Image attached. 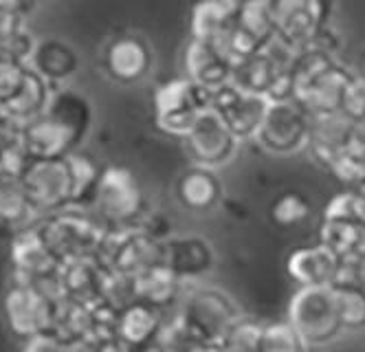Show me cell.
<instances>
[{
	"instance_id": "obj_5",
	"label": "cell",
	"mask_w": 365,
	"mask_h": 352,
	"mask_svg": "<svg viewBox=\"0 0 365 352\" xmlns=\"http://www.w3.org/2000/svg\"><path fill=\"white\" fill-rule=\"evenodd\" d=\"M238 146L240 139L227 128V124L212 108L198 117V121L185 137V152L192 159V166L210 170L227 166L236 156Z\"/></svg>"
},
{
	"instance_id": "obj_14",
	"label": "cell",
	"mask_w": 365,
	"mask_h": 352,
	"mask_svg": "<svg viewBox=\"0 0 365 352\" xmlns=\"http://www.w3.org/2000/svg\"><path fill=\"white\" fill-rule=\"evenodd\" d=\"M289 273L299 284V288H326L334 286L336 260L326 247L297 249L289 258Z\"/></svg>"
},
{
	"instance_id": "obj_26",
	"label": "cell",
	"mask_w": 365,
	"mask_h": 352,
	"mask_svg": "<svg viewBox=\"0 0 365 352\" xmlns=\"http://www.w3.org/2000/svg\"><path fill=\"white\" fill-rule=\"evenodd\" d=\"M66 159H68L73 183H75V198L84 196L91 187L97 192L99 174H97V168H95L93 161L88 156H82V154H68Z\"/></svg>"
},
{
	"instance_id": "obj_4",
	"label": "cell",
	"mask_w": 365,
	"mask_h": 352,
	"mask_svg": "<svg viewBox=\"0 0 365 352\" xmlns=\"http://www.w3.org/2000/svg\"><path fill=\"white\" fill-rule=\"evenodd\" d=\"M330 11L332 0H271L275 36L297 49L328 29Z\"/></svg>"
},
{
	"instance_id": "obj_27",
	"label": "cell",
	"mask_w": 365,
	"mask_h": 352,
	"mask_svg": "<svg viewBox=\"0 0 365 352\" xmlns=\"http://www.w3.org/2000/svg\"><path fill=\"white\" fill-rule=\"evenodd\" d=\"M0 7L18 18H27V14L34 9V0H0Z\"/></svg>"
},
{
	"instance_id": "obj_13",
	"label": "cell",
	"mask_w": 365,
	"mask_h": 352,
	"mask_svg": "<svg viewBox=\"0 0 365 352\" xmlns=\"http://www.w3.org/2000/svg\"><path fill=\"white\" fill-rule=\"evenodd\" d=\"M77 66H80V58H77L75 49L58 38H44L36 42V49L31 53L29 69L36 71L46 82H64L68 79Z\"/></svg>"
},
{
	"instance_id": "obj_28",
	"label": "cell",
	"mask_w": 365,
	"mask_h": 352,
	"mask_svg": "<svg viewBox=\"0 0 365 352\" xmlns=\"http://www.w3.org/2000/svg\"><path fill=\"white\" fill-rule=\"evenodd\" d=\"M222 3L231 11H240V9H247V7H253V5H269L271 0H222Z\"/></svg>"
},
{
	"instance_id": "obj_3",
	"label": "cell",
	"mask_w": 365,
	"mask_h": 352,
	"mask_svg": "<svg viewBox=\"0 0 365 352\" xmlns=\"http://www.w3.org/2000/svg\"><path fill=\"white\" fill-rule=\"evenodd\" d=\"M312 115L297 99H277L269 104L257 141L273 154H293L310 144Z\"/></svg>"
},
{
	"instance_id": "obj_15",
	"label": "cell",
	"mask_w": 365,
	"mask_h": 352,
	"mask_svg": "<svg viewBox=\"0 0 365 352\" xmlns=\"http://www.w3.org/2000/svg\"><path fill=\"white\" fill-rule=\"evenodd\" d=\"M51 95H53L51 93V84L46 79H42L36 71L29 69L27 82H24L22 91L9 104L0 106V115L7 117L14 126H18L22 130L29 121H34L46 113Z\"/></svg>"
},
{
	"instance_id": "obj_11",
	"label": "cell",
	"mask_w": 365,
	"mask_h": 352,
	"mask_svg": "<svg viewBox=\"0 0 365 352\" xmlns=\"http://www.w3.org/2000/svg\"><path fill=\"white\" fill-rule=\"evenodd\" d=\"M231 62L212 44L202 40H190L185 49V77L207 91H218L231 82Z\"/></svg>"
},
{
	"instance_id": "obj_2",
	"label": "cell",
	"mask_w": 365,
	"mask_h": 352,
	"mask_svg": "<svg viewBox=\"0 0 365 352\" xmlns=\"http://www.w3.org/2000/svg\"><path fill=\"white\" fill-rule=\"evenodd\" d=\"M289 321L308 346H324L344 333L334 286L299 288L289 306Z\"/></svg>"
},
{
	"instance_id": "obj_23",
	"label": "cell",
	"mask_w": 365,
	"mask_h": 352,
	"mask_svg": "<svg viewBox=\"0 0 365 352\" xmlns=\"http://www.w3.org/2000/svg\"><path fill=\"white\" fill-rule=\"evenodd\" d=\"M31 201L22 187L20 178L0 176V218L3 221H20L27 216Z\"/></svg>"
},
{
	"instance_id": "obj_22",
	"label": "cell",
	"mask_w": 365,
	"mask_h": 352,
	"mask_svg": "<svg viewBox=\"0 0 365 352\" xmlns=\"http://www.w3.org/2000/svg\"><path fill=\"white\" fill-rule=\"evenodd\" d=\"M334 293L344 331L365 328V291L356 286H334Z\"/></svg>"
},
{
	"instance_id": "obj_18",
	"label": "cell",
	"mask_w": 365,
	"mask_h": 352,
	"mask_svg": "<svg viewBox=\"0 0 365 352\" xmlns=\"http://www.w3.org/2000/svg\"><path fill=\"white\" fill-rule=\"evenodd\" d=\"M231 18H233V11L222 0H200V3L194 5L192 16H190L192 40L214 42Z\"/></svg>"
},
{
	"instance_id": "obj_8",
	"label": "cell",
	"mask_w": 365,
	"mask_h": 352,
	"mask_svg": "<svg viewBox=\"0 0 365 352\" xmlns=\"http://www.w3.org/2000/svg\"><path fill=\"white\" fill-rule=\"evenodd\" d=\"M103 69L119 84L141 82L152 69V51L139 36H119L103 53Z\"/></svg>"
},
{
	"instance_id": "obj_29",
	"label": "cell",
	"mask_w": 365,
	"mask_h": 352,
	"mask_svg": "<svg viewBox=\"0 0 365 352\" xmlns=\"http://www.w3.org/2000/svg\"><path fill=\"white\" fill-rule=\"evenodd\" d=\"M356 77L365 82V51L361 53V56H359V62H356Z\"/></svg>"
},
{
	"instance_id": "obj_20",
	"label": "cell",
	"mask_w": 365,
	"mask_h": 352,
	"mask_svg": "<svg viewBox=\"0 0 365 352\" xmlns=\"http://www.w3.org/2000/svg\"><path fill=\"white\" fill-rule=\"evenodd\" d=\"M308 343L293 328L291 321L269 323L259 331L257 352H306Z\"/></svg>"
},
{
	"instance_id": "obj_25",
	"label": "cell",
	"mask_w": 365,
	"mask_h": 352,
	"mask_svg": "<svg viewBox=\"0 0 365 352\" xmlns=\"http://www.w3.org/2000/svg\"><path fill=\"white\" fill-rule=\"evenodd\" d=\"M29 75V64L0 53V106L9 104L24 86Z\"/></svg>"
},
{
	"instance_id": "obj_21",
	"label": "cell",
	"mask_w": 365,
	"mask_h": 352,
	"mask_svg": "<svg viewBox=\"0 0 365 352\" xmlns=\"http://www.w3.org/2000/svg\"><path fill=\"white\" fill-rule=\"evenodd\" d=\"M236 14L238 24L245 29V34L257 44L264 46L267 42H271L275 38V24H273V16H271V3L269 5H253Z\"/></svg>"
},
{
	"instance_id": "obj_17",
	"label": "cell",
	"mask_w": 365,
	"mask_h": 352,
	"mask_svg": "<svg viewBox=\"0 0 365 352\" xmlns=\"http://www.w3.org/2000/svg\"><path fill=\"white\" fill-rule=\"evenodd\" d=\"M46 115L56 117L66 128H71L80 141L86 137V132L91 128V104H88V99L77 91H71V89H62V91H56L53 95H51Z\"/></svg>"
},
{
	"instance_id": "obj_1",
	"label": "cell",
	"mask_w": 365,
	"mask_h": 352,
	"mask_svg": "<svg viewBox=\"0 0 365 352\" xmlns=\"http://www.w3.org/2000/svg\"><path fill=\"white\" fill-rule=\"evenodd\" d=\"M212 108V91L192 82L190 77H176L161 84L154 93V119L163 132L187 137L198 117Z\"/></svg>"
},
{
	"instance_id": "obj_16",
	"label": "cell",
	"mask_w": 365,
	"mask_h": 352,
	"mask_svg": "<svg viewBox=\"0 0 365 352\" xmlns=\"http://www.w3.org/2000/svg\"><path fill=\"white\" fill-rule=\"evenodd\" d=\"M5 308L9 317V326L14 328L16 335H22V337H34L48 321V311H46L44 300L27 286L14 288L7 295Z\"/></svg>"
},
{
	"instance_id": "obj_24",
	"label": "cell",
	"mask_w": 365,
	"mask_h": 352,
	"mask_svg": "<svg viewBox=\"0 0 365 352\" xmlns=\"http://www.w3.org/2000/svg\"><path fill=\"white\" fill-rule=\"evenodd\" d=\"M312 213V205L306 201V196L289 192L282 194L273 205H271V218L279 227H295L308 221V216Z\"/></svg>"
},
{
	"instance_id": "obj_30",
	"label": "cell",
	"mask_w": 365,
	"mask_h": 352,
	"mask_svg": "<svg viewBox=\"0 0 365 352\" xmlns=\"http://www.w3.org/2000/svg\"><path fill=\"white\" fill-rule=\"evenodd\" d=\"M0 176H3V174H0Z\"/></svg>"
},
{
	"instance_id": "obj_9",
	"label": "cell",
	"mask_w": 365,
	"mask_h": 352,
	"mask_svg": "<svg viewBox=\"0 0 365 352\" xmlns=\"http://www.w3.org/2000/svg\"><path fill=\"white\" fill-rule=\"evenodd\" d=\"M20 144L31 159H66L80 139L62 121L44 113L20 130Z\"/></svg>"
},
{
	"instance_id": "obj_6",
	"label": "cell",
	"mask_w": 365,
	"mask_h": 352,
	"mask_svg": "<svg viewBox=\"0 0 365 352\" xmlns=\"http://www.w3.org/2000/svg\"><path fill=\"white\" fill-rule=\"evenodd\" d=\"M269 104V97L242 91L231 82L212 93V111H216V115L240 141L257 137L267 117Z\"/></svg>"
},
{
	"instance_id": "obj_10",
	"label": "cell",
	"mask_w": 365,
	"mask_h": 352,
	"mask_svg": "<svg viewBox=\"0 0 365 352\" xmlns=\"http://www.w3.org/2000/svg\"><path fill=\"white\" fill-rule=\"evenodd\" d=\"M174 196L182 209H187L192 213H207L220 203L222 183L216 170L190 166L176 178Z\"/></svg>"
},
{
	"instance_id": "obj_7",
	"label": "cell",
	"mask_w": 365,
	"mask_h": 352,
	"mask_svg": "<svg viewBox=\"0 0 365 352\" xmlns=\"http://www.w3.org/2000/svg\"><path fill=\"white\" fill-rule=\"evenodd\" d=\"M20 181L31 205L38 207H58L75 198L68 159H34Z\"/></svg>"
},
{
	"instance_id": "obj_19",
	"label": "cell",
	"mask_w": 365,
	"mask_h": 352,
	"mask_svg": "<svg viewBox=\"0 0 365 352\" xmlns=\"http://www.w3.org/2000/svg\"><path fill=\"white\" fill-rule=\"evenodd\" d=\"M212 249L207 242L198 240V238H182L172 245L170 251V262L176 273H185V276H194V273H202V271H210L212 266Z\"/></svg>"
},
{
	"instance_id": "obj_12",
	"label": "cell",
	"mask_w": 365,
	"mask_h": 352,
	"mask_svg": "<svg viewBox=\"0 0 365 352\" xmlns=\"http://www.w3.org/2000/svg\"><path fill=\"white\" fill-rule=\"evenodd\" d=\"M95 194L99 207L110 218H130V216L137 213L141 205V194L133 174L121 168H108L103 172L99 176Z\"/></svg>"
}]
</instances>
